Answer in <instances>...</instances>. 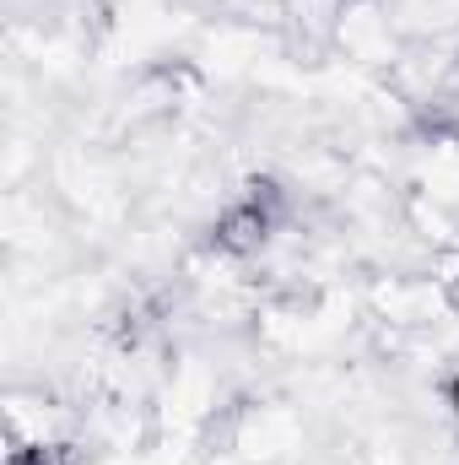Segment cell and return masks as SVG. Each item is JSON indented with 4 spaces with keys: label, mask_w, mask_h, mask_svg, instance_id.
<instances>
[{
    "label": "cell",
    "mask_w": 459,
    "mask_h": 465,
    "mask_svg": "<svg viewBox=\"0 0 459 465\" xmlns=\"http://www.w3.org/2000/svg\"><path fill=\"white\" fill-rule=\"evenodd\" d=\"M276 212H281L276 184H249L243 201L217 223V249H254V243H265L270 228H276Z\"/></svg>",
    "instance_id": "cell-1"
},
{
    "label": "cell",
    "mask_w": 459,
    "mask_h": 465,
    "mask_svg": "<svg viewBox=\"0 0 459 465\" xmlns=\"http://www.w3.org/2000/svg\"><path fill=\"white\" fill-rule=\"evenodd\" d=\"M11 465H71V460H65V450H54V444H33V450H16Z\"/></svg>",
    "instance_id": "cell-2"
},
{
    "label": "cell",
    "mask_w": 459,
    "mask_h": 465,
    "mask_svg": "<svg viewBox=\"0 0 459 465\" xmlns=\"http://www.w3.org/2000/svg\"><path fill=\"white\" fill-rule=\"evenodd\" d=\"M449 401H454V417H459V379H454V390H449Z\"/></svg>",
    "instance_id": "cell-3"
}]
</instances>
